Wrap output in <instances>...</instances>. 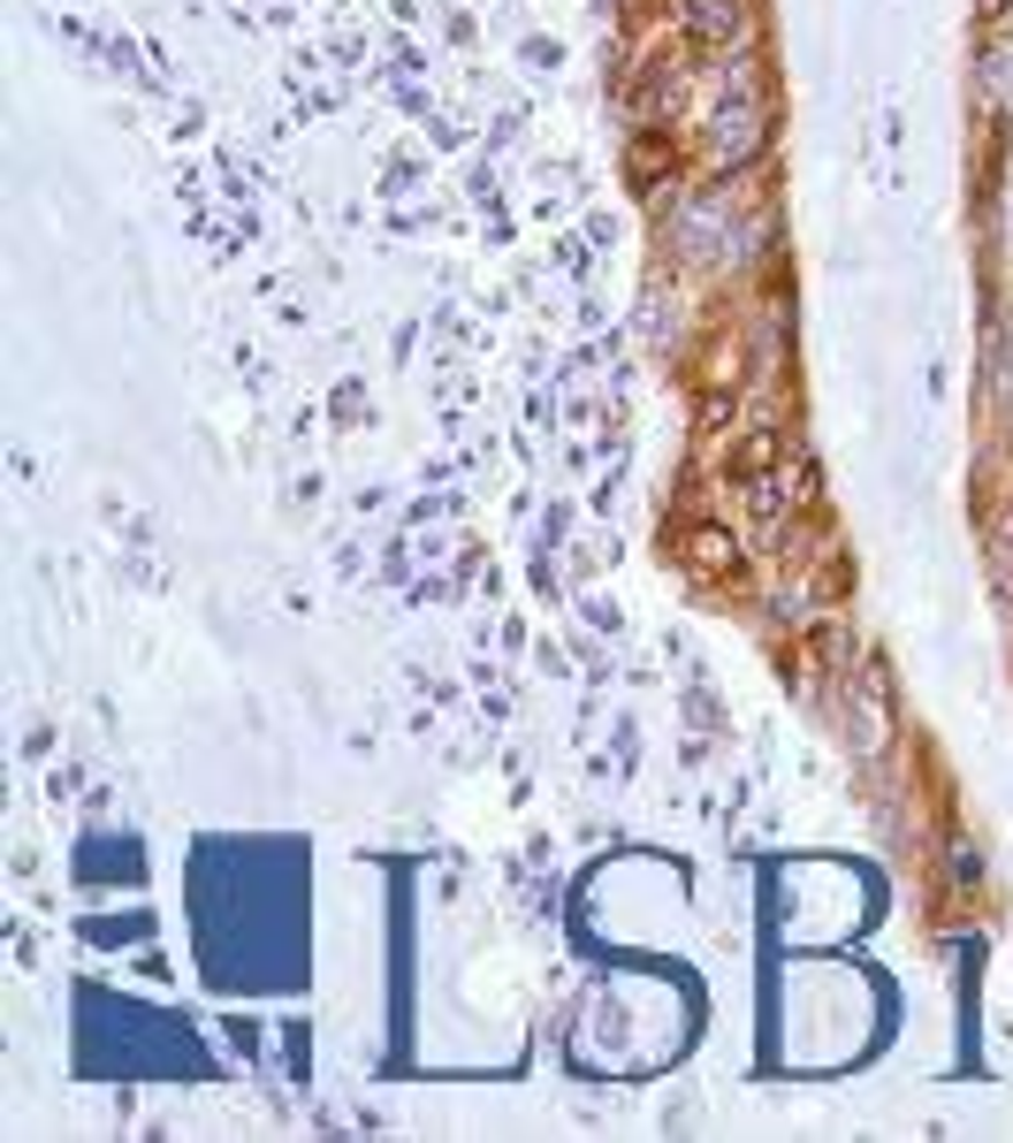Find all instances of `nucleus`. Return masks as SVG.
<instances>
[{
  "instance_id": "20e7f679",
  "label": "nucleus",
  "mask_w": 1013,
  "mask_h": 1143,
  "mask_svg": "<svg viewBox=\"0 0 1013 1143\" xmlns=\"http://www.w3.org/2000/svg\"><path fill=\"white\" fill-rule=\"evenodd\" d=\"M770 450H778L770 435H747V443H739V473H762V466H770Z\"/></svg>"
},
{
  "instance_id": "f03ea898",
  "label": "nucleus",
  "mask_w": 1013,
  "mask_h": 1143,
  "mask_svg": "<svg viewBox=\"0 0 1013 1143\" xmlns=\"http://www.w3.org/2000/svg\"><path fill=\"white\" fill-rule=\"evenodd\" d=\"M732 0H701V15H693V31H701V46H716V38H732Z\"/></svg>"
},
{
  "instance_id": "7ed1b4c3",
  "label": "nucleus",
  "mask_w": 1013,
  "mask_h": 1143,
  "mask_svg": "<svg viewBox=\"0 0 1013 1143\" xmlns=\"http://www.w3.org/2000/svg\"><path fill=\"white\" fill-rule=\"evenodd\" d=\"M664 161H671V146H664V138H648V146L633 153V175L648 183V175H664Z\"/></svg>"
},
{
  "instance_id": "f257e3e1",
  "label": "nucleus",
  "mask_w": 1013,
  "mask_h": 1143,
  "mask_svg": "<svg viewBox=\"0 0 1013 1143\" xmlns=\"http://www.w3.org/2000/svg\"><path fill=\"white\" fill-rule=\"evenodd\" d=\"M686 549H693V564H701V572H724V564H739L732 534H716V526H693V534H686Z\"/></svg>"
}]
</instances>
